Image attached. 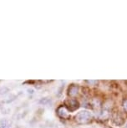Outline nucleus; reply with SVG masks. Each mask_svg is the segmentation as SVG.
Segmentation results:
<instances>
[{
    "label": "nucleus",
    "mask_w": 127,
    "mask_h": 128,
    "mask_svg": "<svg viewBox=\"0 0 127 128\" xmlns=\"http://www.w3.org/2000/svg\"><path fill=\"white\" fill-rule=\"evenodd\" d=\"M66 107L70 112H74L79 107V102L75 99H70V100L66 101Z\"/></svg>",
    "instance_id": "2"
},
{
    "label": "nucleus",
    "mask_w": 127,
    "mask_h": 128,
    "mask_svg": "<svg viewBox=\"0 0 127 128\" xmlns=\"http://www.w3.org/2000/svg\"><path fill=\"white\" fill-rule=\"evenodd\" d=\"M0 128H9V124L8 122H3V124L0 125Z\"/></svg>",
    "instance_id": "6"
},
{
    "label": "nucleus",
    "mask_w": 127,
    "mask_h": 128,
    "mask_svg": "<svg viewBox=\"0 0 127 128\" xmlns=\"http://www.w3.org/2000/svg\"><path fill=\"white\" fill-rule=\"evenodd\" d=\"M57 114H58L59 117L63 118V119H66V118H68L69 116V112L65 106H60V107H59L58 110H57Z\"/></svg>",
    "instance_id": "3"
},
{
    "label": "nucleus",
    "mask_w": 127,
    "mask_h": 128,
    "mask_svg": "<svg viewBox=\"0 0 127 128\" xmlns=\"http://www.w3.org/2000/svg\"><path fill=\"white\" fill-rule=\"evenodd\" d=\"M49 101V100H48L47 98H43L41 100H40V103L41 104H44V105H45V104H47L48 102Z\"/></svg>",
    "instance_id": "7"
},
{
    "label": "nucleus",
    "mask_w": 127,
    "mask_h": 128,
    "mask_svg": "<svg viewBox=\"0 0 127 128\" xmlns=\"http://www.w3.org/2000/svg\"><path fill=\"white\" fill-rule=\"evenodd\" d=\"M79 90V87L76 84H71L69 88V95L71 96H75L77 95Z\"/></svg>",
    "instance_id": "4"
},
{
    "label": "nucleus",
    "mask_w": 127,
    "mask_h": 128,
    "mask_svg": "<svg viewBox=\"0 0 127 128\" xmlns=\"http://www.w3.org/2000/svg\"><path fill=\"white\" fill-rule=\"evenodd\" d=\"M76 120L80 123H86L91 119V113L88 110H82L76 115Z\"/></svg>",
    "instance_id": "1"
},
{
    "label": "nucleus",
    "mask_w": 127,
    "mask_h": 128,
    "mask_svg": "<svg viewBox=\"0 0 127 128\" xmlns=\"http://www.w3.org/2000/svg\"><path fill=\"white\" fill-rule=\"evenodd\" d=\"M28 91L29 93H33V90H28Z\"/></svg>",
    "instance_id": "9"
},
{
    "label": "nucleus",
    "mask_w": 127,
    "mask_h": 128,
    "mask_svg": "<svg viewBox=\"0 0 127 128\" xmlns=\"http://www.w3.org/2000/svg\"><path fill=\"white\" fill-rule=\"evenodd\" d=\"M8 91V88L7 87H2L0 88V95H3V94H6Z\"/></svg>",
    "instance_id": "5"
},
{
    "label": "nucleus",
    "mask_w": 127,
    "mask_h": 128,
    "mask_svg": "<svg viewBox=\"0 0 127 128\" xmlns=\"http://www.w3.org/2000/svg\"><path fill=\"white\" fill-rule=\"evenodd\" d=\"M123 107H124V109L127 112V100H126L124 101V103H123Z\"/></svg>",
    "instance_id": "8"
}]
</instances>
